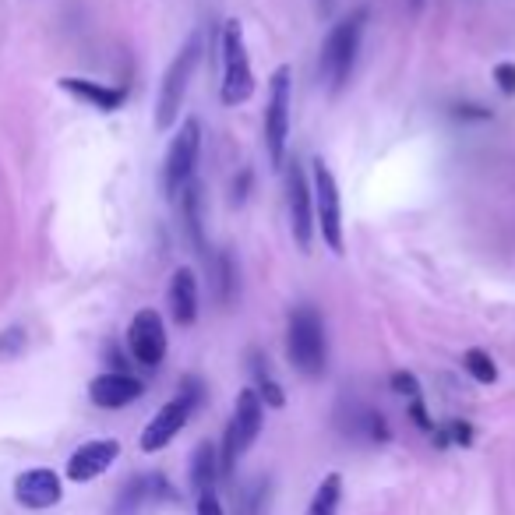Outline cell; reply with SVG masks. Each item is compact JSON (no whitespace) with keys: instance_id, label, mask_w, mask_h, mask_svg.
Returning <instances> with one entry per match:
<instances>
[{"instance_id":"1","label":"cell","mask_w":515,"mask_h":515,"mask_svg":"<svg viewBox=\"0 0 515 515\" xmlns=\"http://www.w3.org/2000/svg\"><path fill=\"white\" fill-rule=\"evenodd\" d=\"M367 29V8H357L343 18V22L332 25L329 39L321 46V60H318V75L321 82L329 85L332 96L350 85L353 68H357V53H360V39Z\"/></svg>"},{"instance_id":"2","label":"cell","mask_w":515,"mask_h":515,"mask_svg":"<svg viewBox=\"0 0 515 515\" xmlns=\"http://www.w3.org/2000/svg\"><path fill=\"white\" fill-rule=\"evenodd\" d=\"M286 357L304 378H321L329 364L325 321L311 304H297L286 318Z\"/></svg>"},{"instance_id":"3","label":"cell","mask_w":515,"mask_h":515,"mask_svg":"<svg viewBox=\"0 0 515 515\" xmlns=\"http://www.w3.org/2000/svg\"><path fill=\"white\" fill-rule=\"evenodd\" d=\"M198 60H202V36H191L180 53L170 60V68L163 75V85H159V99H156V127L159 131H170L180 120V110H184L187 89H191V78H195Z\"/></svg>"},{"instance_id":"4","label":"cell","mask_w":515,"mask_h":515,"mask_svg":"<svg viewBox=\"0 0 515 515\" xmlns=\"http://www.w3.org/2000/svg\"><path fill=\"white\" fill-rule=\"evenodd\" d=\"M265 424V403L254 389H240L237 403H233V417L223 434V452H219V473H233L240 459L251 452Z\"/></svg>"},{"instance_id":"5","label":"cell","mask_w":515,"mask_h":515,"mask_svg":"<svg viewBox=\"0 0 515 515\" xmlns=\"http://www.w3.org/2000/svg\"><path fill=\"white\" fill-rule=\"evenodd\" d=\"M311 202H314V230H321V240L332 254H346V237H343V195L332 177L325 159L311 163Z\"/></svg>"},{"instance_id":"6","label":"cell","mask_w":515,"mask_h":515,"mask_svg":"<svg viewBox=\"0 0 515 515\" xmlns=\"http://www.w3.org/2000/svg\"><path fill=\"white\" fill-rule=\"evenodd\" d=\"M290 113H293V71L276 68L269 78V103H265V152L276 170L286 166V145H290Z\"/></svg>"},{"instance_id":"7","label":"cell","mask_w":515,"mask_h":515,"mask_svg":"<svg viewBox=\"0 0 515 515\" xmlns=\"http://www.w3.org/2000/svg\"><path fill=\"white\" fill-rule=\"evenodd\" d=\"M254 96V71H251V57H247V43H244V25L237 18L223 25V89L219 99L226 106H244Z\"/></svg>"},{"instance_id":"8","label":"cell","mask_w":515,"mask_h":515,"mask_svg":"<svg viewBox=\"0 0 515 515\" xmlns=\"http://www.w3.org/2000/svg\"><path fill=\"white\" fill-rule=\"evenodd\" d=\"M198 152H202V124H198V117H187L184 124L177 127V135H173L170 149H166V163H163V187L173 202H177L180 191L195 180Z\"/></svg>"},{"instance_id":"9","label":"cell","mask_w":515,"mask_h":515,"mask_svg":"<svg viewBox=\"0 0 515 515\" xmlns=\"http://www.w3.org/2000/svg\"><path fill=\"white\" fill-rule=\"evenodd\" d=\"M286 216H290L293 240L307 254L314 244V202H311V187H307V173L297 159L286 170Z\"/></svg>"},{"instance_id":"10","label":"cell","mask_w":515,"mask_h":515,"mask_svg":"<svg viewBox=\"0 0 515 515\" xmlns=\"http://www.w3.org/2000/svg\"><path fill=\"white\" fill-rule=\"evenodd\" d=\"M127 350L131 357L138 360L142 367H159L166 357V325H163V314L152 311V307H142V311L131 318L127 325Z\"/></svg>"},{"instance_id":"11","label":"cell","mask_w":515,"mask_h":515,"mask_svg":"<svg viewBox=\"0 0 515 515\" xmlns=\"http://www.w3.org/2000/svg\"><path fill=\"white\" fill-rule=\"evenodd\" d=\"M191 413H195V406L187 403L184 396H173L170 403L159 406V413L149 420V424H145L142 441H138V445H142V452H149V456H152V452H163V448L187 427Z\"/></svg>"},{"instance_id":"12","label":"cell","mask_w":515,"mask_h":515,"mask_svg":"<svg viewBox=\"0 0 515 515\" xmlns=\"http://www.w3.org/2000/svg\"><path fill=\"white\" fill-rule=\"evenodd\" d=\"M117 459H120V441L117 438L85 441V445H78L75 452H71L68 480H75V484H89V480L103 477Z\"/></svg>"},{"instance_id":"13","label":"cell","mask_w":515,"mask_h":515,"mask_svg":"<svg viewBox=\"0 0 515 515\" xmlns=\"http://www.w3.org/2000/svg\"><path fill=\"white\" fill-rule=\"evenodd\" d=\"M145 396V385L127 371H106L89 381V399L99 410H124Z\"/></svg>"},{"instance_id":"14","label":"cell","mask_w":515,"mask_h":515,"mask_svg":"<svg viewBox=\"0 0 515 515\" xmlns=\"http://www.w3.org/2000/svg\"><path fill=\"white\" fill-rule=\"evenodd\" d=\"M173 487L166 484L163 473H142V477H131L120 487L117 501H113L110 515H138L145 505H156V501H173Z\"/></svg>"},{"instance_id":"15","label":"cell","mask_w":515,"mask_h":515,"mask_svg":"<svg viewBox=\"0 0 515 515\" xmlns=\"http://www.w3.org/2000/svg\"><path fill=\"white\" fill-rule=\"evenodd\" d=\"M64 498V484L53 470L39 466V470H25L15 477V501L22 508H32V512H43V508H53Z\"/></svg>"},{"instance_id":"16","label":"cell","mask_w":515,"mask_h":515,"mask_svg":"<svg viewBox=\"0 0 515 515\" xmlns=\"http://www.w3.org/2000/svg\"><path fill=\"white\" fill-rule=\"evenodd\" d=\"M166 300H170V318L177 321L180 329H191V325L198 321V276H195V269H187V265L173 269Z\"/></svg>"},{"instance_id":"17","label":"cell","mask_w":515,"mask_h":515,"mask_svg":"<svg viewBox=\"0 0 515 515\" xmlns=\"http://www.w3.org/2000/svg\"><path fill=\"white\" fill-rule=\"evenodd\" d=\"M57 85L64 92H71L75 99H82V103L96 106V110H103V113L120 110V106H124V99H127V92L117 89V85L89 82V78H60Z\"/></svg>"},{"instance_id":"18","label":"cell","mask_w":515,"mask_h":515,"mask_svg":"<svg viewBox=\"0 0 515 515\" xmlns=\"http://www.w3.org/2000/svg\"><path fill=\"white\" fill-rule=\"evenodd\" d=\"M177 205H180V219H184V230L187 237H191V244L198 247V254H209V244H205L202 237V187H198V180H191V184L180 191Z\"/></svg>"},{"instance_id":"19","label":"cell","mask_w":515,"mask_h":515,"mask_svg":"<svg viewBox=\"0 0 515 515\" xmlns=\"http://www.w3.org/2000/svg\"><path fill=\"white\" fill-rule=\"evenodd\" d=\"M216 477H219V452L212 441H202L195 448V456H191V487L198 494L216 491Z\"/></svg>"},{"instance_id":"20","label":"cell","mask_w":515,"mask_h":515,"mask_svg":"<svg viewBox=\"0 0 515 515\" xmlns=\"http://www.w3.org/2000/svg\"><path fill=\"white\" fill-rule=\"evenodd\" d=\"M251 371H254V392H258V399H262L265 406H272V410H283V406H286V392H283V385L272 378L269 360H262L258 353H254V357H251Z\"/></svg>"},{"instance_id":"21","label":"cell","mask_w":515,"mask_h":515,"mask_svg":"<svg viewBox=\"0 0 515 515\" xmlns=\"http://www.w3.org/2000/svg\"><path fill=\"white\" fill-rule=\"evenodd\" d=\"M339 501H343V477L339 473H325L321 484L314 487V498L307 505V515H336Z\"/></svg>"},{"instance_id":"22","label":"cell","mask_w":515,"mask_h":515,"mask_svg":"<svg viewBox=\"0 0 515 515\" xmlns=\"http://www.w3.org/2000/svg\"><path fill=\"white\" fill-rule=\"evenodd\" d=\"M463 367H466V374H470L473 381H480V385H494L498 381V364H494V357L487 350H466L463 353Z\"/></svg>"},{"instance_id":"23","label":"cell","mask_w":515,"mask_h":515,"mask_svg":"<svg viewBox=\"0 0 515 515\" xmlns=\"http://www.w3.org/2000/svg\"><path fill=\"white\" fill-rule=\"evenodd\" d=\"M392 392H399V396H406V399H420V381H417V374L396 371V374H392Z\"/></svg>"},{"instance_id":"24","label":"cell","mask_w":515,"mask_h":515,"mask_svg":"<svg viewBox=\"0 0 515 515\" xmlns=\"http://www.w3.org/2000/svg\"><path fill=\"white\" fill-rule=\"evenodd\" d=\"M177 396H184L187 403L195 406H202V399H205V385H202V378H195V374H187V378H180V389H177Z\"/></svg>"},{"instance_id":"25","label":"cell","mask_w":515,"mask_h":515,"mask_svg":"<svg viewBox=\"0 0 515 515\" xmlns=\"http://www.w3.org/2000/svg\"><path fill=\"white\" fill-rule=\"evenodd\" d=\"M494 82H498L501 96H515V64H512V60L494 64Z\"/></svg>"},{"instance_id":"26","label":"cell","mask_w":515,"mask_h":515,"mask_svg":"<svg viewBox=\"0 0 515 515\" xmlns=\"http://www.w3.org/2000/svg\"><path fill=\"white\" fill-rule=\"evenodd\" d=\"M445 434L452 445H463V448L473 445V424H466V420H448Z\"/></svg>"},{"instance_id":"27","label":"cell","mask_w":515,"mask_h":515,"mask_svg":"<svg viewBox=\"0 0 515 515\" xmlns=\"http://www.w3.org/2000/svg\"><path fill=\"white\" fill-rule=\"evenodd\" d=\"M22 346H25V332L15 325V329H8L4 336H0V357H15Z\"/></svg>"},{"instance_id":"28","label":"cell","mask_w":515,"mask_h":515,"mask_svg":"<svg viewBox=\"0 0 515 515\" xmlns=\"http://www.w3.org/2000/svg\"><path fill=\"white\" fill-rule=\"evenodd\" d=\"M219 300H230V283H233V265L226 254H219Z\"/></svg>"},{"instance_id":"29","label":"cell","mask_w":515,"mask_h":515,"mask_svg":"<svg viewBox=\"0 0 515 515\" xmlns=\"http://www.w3.org/2000/svg\"><path fill=\"white\" fill-rule=\"evenodd\" d=\"M195 515H226V512H223V501L216 498V491L198 494V508H195Z\"/></svg>"},{"instance_id":"30","label":"cell","mask_w":515,"mask_h":515,"mask_svg":"<svg viewBox=\"0 0 515 515\" xmlns=\"http://www.w3.org/2000/svg\"><path fill=\"white\" fill-rule=\"evenodd\" d=\"M410 417H413V424H417L420 431L434 434V420L427 417V410H424V399H410Z\"/></svg>"},{"instance_id":"31","label":"cell","mask_w":515,"mask_h":515,"mask_svg":"<svg viewBox=\"0 0 515 515\" xmlns=\"http://www.w3.org/2000/svg\"><path fill=\"white\" fill-rule=\"evenodd\" d=\"M456 117H463V120H491V113H487L484 106H456Z\"/></svg>"},{"instance_id":"32","label":"cell","mask_w":515,"mask_h":515,"mask_svg":"<svg viewBox=\"0 0 515 515\" xmlns=\"http://www.w3.org/2000/svg\"><path fill=\"white\" fill-rule=\"evenodd\" d=\"M318 4H321V15H329L332 11V0H318Z\"/></svg>"},{"instance_id":"33","label":"cell","mask_w":515,"mask_h":515,"mask_svg":"<svg viewBox=\"0 0 515 515\" xmlns=\"http://www.w3.org/2000/svg\"><path fill=\"white\" fill-rule=\"evenodd\" d=\"M420 4H424V0H410V8H413V11H417V8H420Z\"/></svg>"}]
</instances>
